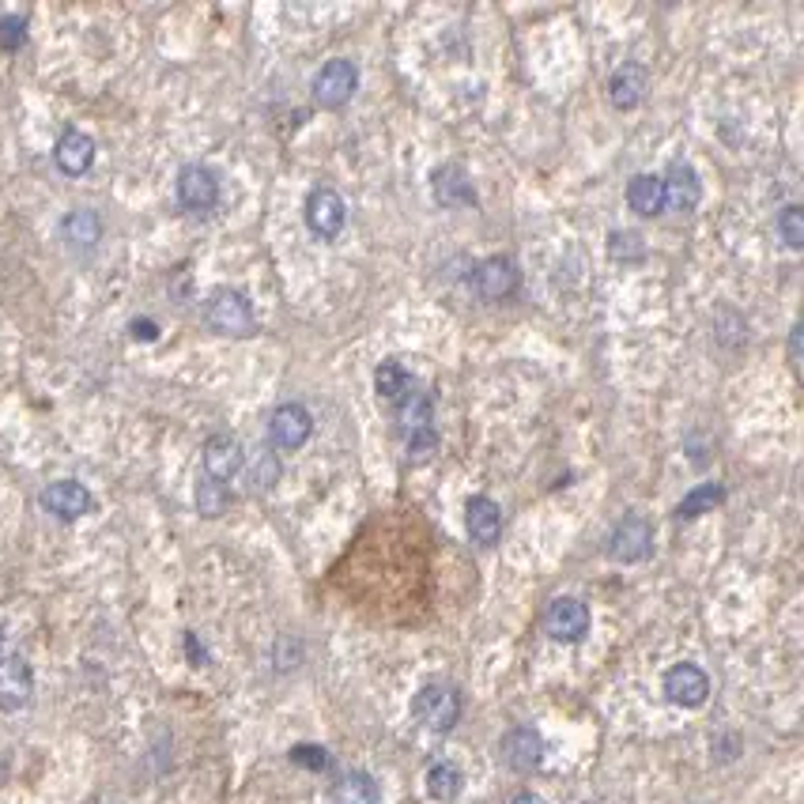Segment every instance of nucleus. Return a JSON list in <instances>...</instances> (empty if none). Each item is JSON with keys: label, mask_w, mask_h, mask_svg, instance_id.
<instances>
[{"label": "nucleus", "mask_w": 804, "mask_h": 804, "mask_svg": "<svg viewBox=\"0 0 804 804\" xmlns=\"http://www.w3.org/2000/svg\"><path fill=\"white\" fill-rule=\"evenodd\" d=\"M411 717L424 725L427 733H449L461 722V695L449 684H427L411 698Z\"/></svg>", "instance_id": "1"}, {"label": "nucleus", "mask_w": 804, "mask_h": 804, "mask_svg": "<svg viewBox=\"0 0 804 804\" xmlns=\"http://www.w3.org/2000/svg\"><path fill=\"white\" fill-rule=\"evenodd\" d=\"M205 318L219 337H254L257 329L250 299H246L242 291H231V287H219L212 299H208Z\"/></svg>", "instance_id": "2"}, {"label": "nucleus", "mask_w": 804, "mask_h": 804, "mask_svg": "<svg viewBox=\"0 0 804 804\" xmlns=\"http://www.w3.org/2000/svg\"><path fill=\"white\" fill-rule=\"evenodd\" d=\"M359 88V69L348 61V57H332L329 64H321V72L314 76V102L321 110H340L344 102L356 95Z\"/></svg>", "instance_id": "3"}, {"label": "nucleus", "mask_w": 804, "mask_h": 804, "mask_svg": "<svg viewBox=\"0 0 804 804\" xmlns=\"http://www.w3.org/2000/svg\"><path fill=\"white\" fill-rule=\"evenodd\" d=\"M654 552V525L643 514H624V522L608 536V555L616 563H643Z\"/></svg>", "instance_id": "4"}, {"label": "nucleus", "mask_w": 804, "mask_h": 804, "mask_svg": "<svg viewBox=\"0 0 804 804\" xmlns=\"http://www.w3.org/2000/svg\"><path fill=\"white\" fill-rule=\"evenodd\" d=\"M178 205L186 208V212L193 216H208L212 208L219 205V181L208 167H200V162H189V167H181L178 175Z\"/></svg>", "instance_id": "5"}, {"label": "nucleus", "mask_w": 804, "mask_h": 804, "mask_svg": "<svg viewBox=\"0 0 804 804\" xmlns=\"http://www.w3.org/2000/svg\"><path fill=\"white\" fill-rule=\"evenodd\" d=\"M473 284H476V295H480V299L499 302V299H510V295L518 291L522 272H518V265H514L510 257L495 254V257H487V261L476 265Z\"/></svg>", "instance_id": "6"}, {"label": "nucleus", "mask_w": 804, "mask_h": 804, "mask_svg": "<svg viewBox=\"0 0 804 804\" xmlns=\"http://www.w3.org/2000/svg\"><path fill=\"white\" fill-rule=\"evenodd\" d=\"M544 631L555 643H582L589 631V608L578 597H555L544 612Z\"/></svg>", "instance_id": "7"}, {"label": "nucleus", "mask_w": 804, "mask_h": 804, "mask_svg": "<svg viewBox=\"0 0 804 804\" xmlns=\"http://www.w3.org/2000/svg\"><path fill=\"white\" fill-rule=\"evenodd\" d=\"M344 219H348V208H344L337 189L321 186L306 197V227L318 238H337L344 231Z\"/></svg>", "instance_id": "8"}, {"label": "nucleus", "mask_w": 804, "mask_h": 804, "mask_svg": "<svg viewBox=\"0 0 804 804\" xmlns=\"http://www.w3.org/2000/svg\"><path fill=\"white\" fill-rule=\"evenodd\" d=\"M665 695L668 703L684 706V711H695V706L706 703V695H711V679L706 673L692 662H679L665 673Z\"/></svg>", "instance_id": "9"}, {"label": "nucleus", "mask_w": 804, "mask_h": 804, "mask_svg": "<svg viewBox=\"0 0 804 804\" xmlns=\"http://www.w3.org/2000/svg\"><path fill=\"white\" fill-rule=\"evenodd\" d=\"M34 695V673L19 654L0 657V711L19 714Z\"/></svg>", "instance_id": "10"}, {"label": "nucleus", "mask_w": 804, "mask_h": 804, "mask_svg": "<svg viewBox=\"0 0 804 804\" xmlns=\"http://www.w3.org/2000/svg\"><path fill=\"white\" fill-rule=\"evenodd\" d=\"M268 435H272V443L280 449H299L306 446V438L314 435V416L302 405L287 400V405L276 408L272 419H268Z\"/></svg>", "instance_id": "11"}, {"label": "nucleus", "mask_w": 804, "mask_h": 804, "mask_svg": "<svg viewBox=\"0 0 804 804\" xmlns=\"http://www.w3.org/2000/svg\"><path fill=\"white\" fill-rule=\"evenodd\" d=\"M499 755H503V763L510 771L529 774V771H536L544 763V741H540V733L529 729V725H518V729H510L503 736Z\"/></svg>", "instance_id": "12"}, {"label": "nucleus", "mask_w": 804, "mask_h": 804, "mask_svg": "<svg viewBox=\"0 0 804 804\" xmlns=\"http://www.w3.org/2000/svg\"><path fill=\"white\" fill-rule=\"evenodd\" d=\"M430 193H435V200L443 208H473L476 205L473 178H468L465 167H457V162L435 167V175H430Z\"/></svg>", "instance_id": "13"}, {"label": "nucleus", "mask_w": 804, "mask_h": 804, "mask_svg": "<svg viewBox=\"0 0 804 804\" xmlns=\"http://www.w3.org/2000/svg\"><path fill=\"white\" fill-rule=\"evenodd\" d=\"M42 506L53 514V518H61V522H76V518H83V514L91 510L95 499H91V492L83 484H76V480H57L50 484L42 492Z\"/></svg>", "instance_id": "14"}, {"label": "nucleus", "mask_w": 804, "mask_h": 804, "mask_svg": "<svg viewBox=\"0 0 804 804\" xmlns=\"http://www.w3.org/2000/svg\"><path fill=\"white\" fill-rule=\"evenodd\" d=\"M662 181H665V205L668 208H676V212H695L698 200H703V186H698V175H695L692 162L676 159Z\"/></svg>", "instance_id": "15"}, {"label": "nucleus", "mask_w": 804, "mask_h": 804, "mask_svg": "<svg viewBox=\"0 0 804 804\" xmlns=\"http://www.w3.org/2000/svg\"><path fill=\"white\" fill-rule=\"evenodd\" d=\"M242 468V443L235 435H212L205 443V476L227 484Z\"/></svg>", "instance_id": "16"}, {"label": "nucleus", "mask_w": 804, "mask_h": 804, "mask_svg": "<svg viewBox=\"0 0 804 804\" xmlns=\"http://www.w3.org/2000/svg\"><path fill=\"white\" fill-rule=\"evenodd\" d=\"M465 514H468V536H473V544H480V548H495L499 536H503L499 503L487 499V495H476V499H468Z\"/></svg>", "instance_id": "17"}, {"label": "nucleus", "mask_w": 804, "mask_h": 804, "mask_svg": "<svg viewBox=\"0 0 804 804\" xmlns=\"http://www.w3.org/2000/svg\"><path fill=\"white\" fill-rule=\"evenodd\" d=\"M53 159L69 178L88 175L91 162H95V140L80 129H64L61 140H57V148H53Z\"/></svg>", "instance_id": "18"}, {"label": "nucleus", "mask_w": 804, "mask_h": 804, "mask_svg": "<svg viewBox=\"0 0 804 804\" xmlns=\"http://www.w3.org/2000/svg\"><path fill=\"white\" fill-rule=\"evenodd\" d=\"M646 69L638 61H624L616 72H612V80H608V99H612V107L616 110H635L638 102H643V95H646Z\"/></svg>", "instance_id": "19"}, {"label": "nucleus", "mask_w": 804, "mask_h": 804, "mask_svg": "<svg viewBox=\"0 0 804 804\" xmlns=\"http://www.w3.org/2000/svg\"><path fill=\"white\" fill-rule=\"evenodd\" d=\"M627 205L638 216H662L665 212V181L662 175H635L627 186Z\"/></svg>", "instance_id": "20"}, {"label": "nucleus", "mask_w": 804, "mask_h": 804, "mask_svg": "<svg viewBox=\"0 0 804 804\" xmlns=\"http://www.w3.org/2000/svg\"><path fill=\"white\" fill-rule=\"evenodd\" d=\"M375 394H378V400H386V405L400 408L411 394H416V378H411L400 363H381L375 370Z\"/></svg>", "instance_id": "21"}, {"label": "nucleus", "mask_w": 804, "mask_h": 804, "mask_svg": "<svg viewBox=\"0 0 804 804\" xmlns=\"http://www.w3.org/2000/svg\"><path fill=\"white\" fill-rule=\"evenodd\" d=\"M332 804H381V790L367 771H348L332 786Z\"/></svg>", "instance_id": "22"}, {"label": "nucleus", "mask_w": 804, "mask_h": 804, "mask_svg": "<svg viewBox=\"0 0 804 804\" xmlns=\"http://www.w3.org/2000/svg\"><path fill=\"white\" fill-rule=\"evenodd\" d=\"M61 238L72 246V250H95V242L102 238V224L91 208H76V212L64 216L61 224Z\"/></svg>", "instance_id": "23"}, {"label": "nucleus", "mask_w": 804, "mask_h": 804, "mask_svg": "<svg viewBox=\"0 0 804 804\" xmlns=\"http://www.w3.org/2000/svg\"><path fill=\"white\" fill-rule=\"evenodd\" d=\"M725 503V487L722 484H698L692 487V492L684 495V503L676 506V518L679 522H687V518H698V514H711L714 506H722Z\"/></svg>", "instance_id": "24"}, {"label": "nucleus", "mask_w": 804, "mask_h": 804, "mask_svg": "<svg viewBox=\"0 0 804 804\" xmlns=\"http://www.w3.org/2000/svg\"><path fill=\"white\" fill-rule=\"evenodd\" d=\"M461 786H465V778H461V767H457V763H449V760L430 763V771H427V793L430 797L446 804L461 793Z\"/></svg>", "instance_id": "25"}, {"label": "nucleus", "mask_w": 804, "mask_h": 804, "mask_svg": "<svg viewBox=\"0 0 804 804\" xmlns=\"http://www.w3.org/2000/svg\"><path fill=\"white\" fill-rule=\"evenodd\" d=\"M227 506H231V492H227V484L219 480H200L197 484V510L205 514V518H219V514H227Z\"/></svg>", "instance_id": "26"}, {"label": "nucleus", "mask_w": 804, "mask_h": 804, "mask_svg": "<svg viewBox=\"0 0 804 804\" xmlns=\"http://www.w3.org/2000/svg\"><path fill=\"white\" fill-rule=\"evenodd\" d=\"M608 254H612V261H638V257L646 254V246L635 231H612L608 235Z\"/></svg>", "instance_id": "27"}, {"label": "nucleus", "mask_w": 804, "mask_h": 804, "mask_svg": "<svg viewBox=\"0 0 804 804\" xmlns=\"http://www.w3.org/2000/svg\"><path fill=\"white\" fill-rule=\"evenodd\" d=\"M778 235H782V242L790 246V250H801L804 246V212L797 205H786L782 208V216H778Z\"/></svg>", "instance_id": "28"}, {"label": "nucleus", "mask_w": 804, "mask_h": 804, "mask_svg": "<svg viewBox=\"0 0 804 804\" xmlns=\"http://www.w3.org/2000/svg\"><path fill=\"white\" fill-rule=\"evenodd\" d=\"M27 42V19L23 16H4L0 19V50H19Z\"/></svg>", "instance_id": "29"}, {"label": "nucleus", "mask_w": 804, "mask_h": 804, "mask_svg": "<svg viewBox=\"0 0 804 804\" xmlns=\"http://www.w3.org/2000/svg\"><path fill=\"white\" fill-rule=\"evenodd\" d=\"M291 763L310 767V771H325L329 767V752L318 748V744H299V748H291Z\"/></svg>", "instance_id": "30"}, {"label": "nucleus", "mask_w": 804, "mask_h": 804, "mask_svg": "<svg viewBox=\"0 0 804 804\" xmlns=\"http://www.w3.org/2000/svg\"><path fill=\"white\" fill-rule=\"evenodd\" d=\"M132 337H137V340H156L159 337V325L156 321H132Z\"/></svg>", "instance_id": "31"}, {"label": "nucleus", "mask_w": 804, "mask_h": 804, "mask_svg": "<svg viewBox=\"0 0 804 804\" xmlns=\"http://www.w3.org/2000/svg\"><path fill=\"white\" fill-rule=\"evenodd\" d=\"M790 367L793 370L801 367V325H793V332H790Z\"/></svg>", "instance_id": "32"}, {"label": "nucleus", "mask_w": 804, "mask_h": 804, "mask_svg": "<svg viewBox=\"0 0 804 804\" xmlns=\"http://www.w3.org/2000/svg\"><path fill=\"white\" fill-rule=\"evenodd\" d=\"M186 646H189V657H193V662L200 665V662H205V649H200L197 646V638L193 635H186Z\"/></svg>", "instance_id": "33"}, {"label": "nucleus", "mask_w": 804, "mask_h": 804, "mask_svg": "<svg viewBox=\"0 0 804 804\" xmlns=\"http://www.w3.org/2000/svg\"><path fill=\"white\" fill-rule=\"evenodd\" d=\"M510 804H544V801L536 797V793H518V797H514Z\"/></svg>", "instance_id": "34"}, {"label": "nucleus", "mask_w": 804, "mask_h": 804, "mask_svg": "<svg viewBox=\"0 0 804 804\" xmlns=\"http://www.w3.org/2000/svg\"><path fill=\"white\" fill-rule=\"evenodd\" d=\"M0 649H4V627H0Z\"/></svg>", "instance_id": "35"}]
</instances>
